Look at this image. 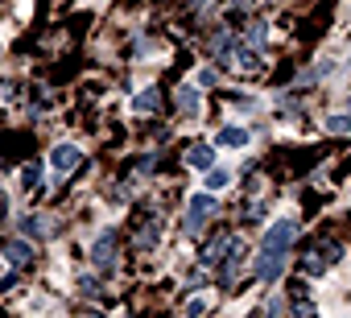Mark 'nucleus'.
<instances>
[{"mask_svg": "<svg viewBox=\"0 0 351 318\" xmlns=\"http://www.w3.org/2000/svg\"><path fill=\"white\" fill-rule=\"evenodd\" d=\"M161 103V95H157V87H145L141 95H132V112H153Z\"/></svg>", "mask_w": 351, "mask_h": 318, "instance_id": "12", "label": "nucleus"}, {"mask_svg": "<svg viewBox=\"0 0 351 318\" xmlns=\"http://www.w3.org/2000/svg\"><path fill=\"white\" fill-rule=\"evenodd\" d=\"M326 128H330V132H351V116H330Z\"/></svg>", "mask_w": 351, "mask_h": 318, "instance_id": "18", "label": "nucleus"}, {"mask_svg": "<svg viewBox=\"0 0 351 318\" xmlns=\"http://www.w3.org/2000/svg\"><path fill=\"white\" fill-rule=\"evenodd\" d=\"M25 191H42V174H38V166H25Z\"/></svg>", "mask_w": 351, "mask_h": 318, "instance_id": "16", "label": "nucleus"}, {"mask_svg": "<svg viewBox=\"0 0 351 318\" xmlns=\"http://www.w3.org/2000/svg\"><path fill=\"white\" fill-rule=\"evenodd\" d=\"M203 310H207V302H203V297H191V302H186V314H195V318H199Z\"/></svg>", "mask_w": 351, "mask_h": 318, "instance_id": "20", "label": "nucleus"}, {"mask_svg": "<svg viewBox=\"0 0 351 318\" xmlns=\"http://www.w3.org/2000/svg\"><path fill=\"white\" fill-rule=\"evenodd\" d=\"M236 273H240V240L228 248V260H223V273H219V281H223V285H232V281H236Z\"/></svg>", "mask_w": 351, "mask_h": 318, "instance_id": "11", "label": "nucleus"}, {"mask_svg": "<svg viewBox=\"0 0 351 318\" xmlns=\"http://www.w3.org/2000/svg\"><path fill=\"white\" fill-rule=\"evenodd\" d=\"M42 219H46V215H29V219L21 223V232H25V236H34V240H42V236H50L54 228H46Z\"/></svg>", "mask_w": 351, "mask_h": 318, "instance_id": "13", "label": "nucleus"}, {"mask_svg": "<svg viewBox=\"0 0 351 318\" xmlns=\"http://www.w3.org/2000/svg\"><path fill=\"white\" fill-rule=\"evenodd\" d=\"M79 293H83V297H95V293H99L95 277H79Z\"/></svg>", "mask_w": 351, "mask_h": 318, "instance_id": "19", "label": "nucleus"}, {"mask_svg": "<svg viewBox=\"0 0 351 318\" xmlns=\"http://www.w3.org/2000/svg\"><path fill=\"white\" fill-rule=\"evenodd\" d=\"M281 273H285V256H281V252H261L256 277H261L265 285H273V281H281Z\"/></svg>", "mask_w": 351, "mask_h": 318, "instance_id": "5", "label": "nucleus"}, {"mask_svg": "<svg viewBox=\"0 0 351 318\" xmlns=\"http://www.w3.org/2000/svg\"><path fill=\"white\" fill-rule=\"evenodd\" d=\"M228 178H232L228 170H211V178H207V186H211V191H223V186H228Z\"/></svg>", "mask_w": 351, "mask_h": 318, "instance_id": "17", "label": "nucleus"}, {"mask_svg": "<svg viewBox=\"0 0 351 318\" xmlns=\"http://www.w3.org/2000/svg\"><path fill=\"white\" fill-rule=\"evenodd\" d=\"M91 265H95L99 273H112V265H116V232H112V228L99 232V240L91 244Z\"/></svg>", "mask_w": 351, "mask_h": 318, "instance_id": "3", "label": "nucleus"}, {"mask_svg": "<svg viewBox=\"0 0 351 318\" xmlns=\"http://www.w3.org/2000/svg\"><path fill=\"white\" fill-rule=\"evenodd\" d=\"M79 162H83V153H79L75 145H58V149L50 153V166H54V174H71V170H79Z\"/></svg>", "mask_w": 351, "mask_h": 318, "instance_id": "6", "label": "nucleus"}, {"mask_svg": "<svg viewBox=\"0 0 351 318\" xmlns=\"http://www.w3.org/2000/svg\"><path fill=\"white\" fill-rule=\"evenodd\" d=\"M5 215H9V195L0 191V219H5Z\"/></svg>", "mask_w": 351, "mask_h": 318, "instance_id": "22", "label": "nucleus"}, {"mask_svg": "<svg viewBox=\"0 0 351 318\" xmlns=\"http://www.w3.org/2000/svg\"><path fill=\"white\" fill-rule=\"evenodd\" d=\"M339 260V244H314L306 256H302V273H322Z\"/></svg>", "mask_w": 351, "mask_h": 318, "instance_id": "4", "label": "nucleus"}, {"mask_svg": "<svg viewBox=\"0 0 351 318\" xmlns=\"http://www.w3.org/2000/svg\"><path fill=\"white\" fill-rule=\"evenodd\" d=\"M215 211H219L215 195H195V199H191V207H186V236H199V232H203V223H207Z\"/></svg>", "mask_w": 351, "mask_h": 318, "instance_id": "1", "label": "nucleus"}, {"mask_svg": "<svg viewBox=\"0 0 351 318\" xmlns=\"http://www.w3.org/2000/svg\"><path fill=\"white\" fill-rule=\"evenodd\" d=\"M232 244H236V236H215V240L207 244V252H203V265H215L219 256H228Z\"/></svg>", "mask_w": 351, "mask_h": 318, "instance_id": "10", "label": "nucleus"}, {"mask_svg": "<svg viewBox=\"0 0 351 318\" xmlns=\"http://www.w3.org/2000/svg\"><path fill=\"white\" fill-rule=\"evenodd\" d=\"M178 103H182V112H199V108H203V99L195 95V87H182V91H178Z\"/></svg>", "mask_w": 351, "mask_h": 318, "instance_id": "15", "label": "nucleus"}, {"mask_svg": "<svg viewBox=\"0 0 351 318\" xmlns=\"http://www.w3.org/2000/svg\"><path fill=\"white\" fill-rule=\"evenodd\" d=\"M199 83H203V87H211V83H215V71H211V66H207V71H199Z\"/></svg>", "mask_w": 351, "mask_h": 318, "instance_id": "21", "label": "nucleus"}, {"mask_svg": "<svg viewBox=\"0 0 351 318\" xmlns=\"http://www.w3.org/2000/svg\"><path fill=\"white\" fill-rule=\"evenodd\" d=\"M298 240V219H277L273 228H265V252H281Z\"/></svg>", "mask_w": 351, "mask_h": 318, "instance_id": "2", "label": "nucleus"}, {"mask_svg": "<svg viewBox=\"0 0 351 318\" xmlns=\"http://www.w3.org/2000/svg\"><path fill=\"white\" fill-rule=\"evenodd\" d=\"M240 71H261V54H256V46H244V50H240Z\"/></svg>", "mask_w": 351, "mask_h": 318, "instance_id": "14", "label": "nucleus"}, {"mask_svg": "<svg viewBox=\"0 0 351 318\" xmlns=\"http://www.w3.org/2000/svg\"><path fill=\"white\" fill-rule=\"evenodd\" d=\"M0 252H5V260H9L13 269H25V265H34V248H29L25 240H9L5 248H0Z\"/></svg>", "mask_w": 351, "mask_h": 318, "instance_id": "7", "label": "nucleus"}, {"mask_svg": "<svg viewBox=\"0 0 351 318\" xmlns=\"http://www.w3.org/2000/svg\"><path fill=\"white\" fill-rule=\"evenodd\" d=\"M215 140H219L223 149H244V145H248V128H232V124H228V128H219Z\"/></svg>", "mask_w": 351, "mask_h": 318, "instance_id": "9", "label": "nucleus"}, {"mask_svg": "<svg viewBox=\"0 0 351 318\" xmlns=\"http://www.w3.org/2000/svg\"><path fill=\"white\" fill-rule=\"evenodd\" d=\"M186 166H191V170H211V166H215V149H211V145H195V149L186 153Z\"/></svg>", "mask_w": 351, "mask_h": 318, "instance_id": "8", "label": "nucleus"}]
</instances>
